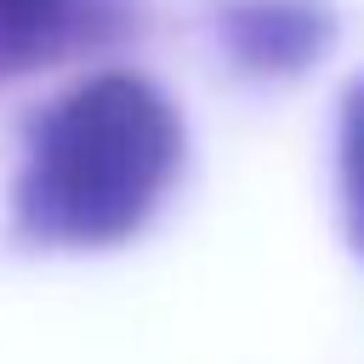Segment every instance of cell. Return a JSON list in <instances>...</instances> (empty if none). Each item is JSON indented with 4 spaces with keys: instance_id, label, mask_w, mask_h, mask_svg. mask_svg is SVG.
<instances>
[{
    "instance_id": "277c9868",
    "label": "cell",
    "mask_w": 364,
    "mask_h": 364,
    "mask_svg": "<svg viewBox=\"0 0 364 364\" xmlns=\"http://www.w3.org/2000/svg\"><path fill=\"white\" fill-rule=\"evenodd\" d=\"M336 182H341V228L347 245L364 256V74L341 97V131H336Z\"/></svg>"
},
{
    "instance_id": "6da1fadb",
    "label": "cell",
    "mask_w": 364,
    "mask_h": 364,
    "mask_svg": "<svg viewBox=\"0 0 364 364\" xmlns=\"http://www.w3.org/2000/svg\"><path fill=\"white\" fill-rule=\"evenodd\" d=\"M176 165L182 119L171 97L131 68H102L34 114L11 182V228L46 250L125 245L171 193Z\"/></svg>"
},
{
    "instance_id": "3957f363",
    "label": "cell",
    "mask_w": 364,
    "mask_h": 364,
    "mask_svg": "<svg viewBox=\"0 0 364 364\" xmlns=\"http://www.w3.org/2000/svg\"><path fill=\"white\" fill-rule=\"evenodd\" d=\"M131 28L125 0H0V80L108 46Z\"/></svg>"
},
{
    "instance_id": "7a4b0ae2",
    "label": "cell",
    "mask_w": 364,
    "mask_h": 364,
    "mask_svg": "<svg viewBox=\"0 0 364 364\" xmlns=\"http://www.w3.org/2000/svg\"><path fill=\"white\" fill-rule=\"evenodd\" d=\"M216 28H222L228 57L245 74L296 80L330 51L336 11L324 0H233V6H222Z\"/></svg>"
}]
</instances>
